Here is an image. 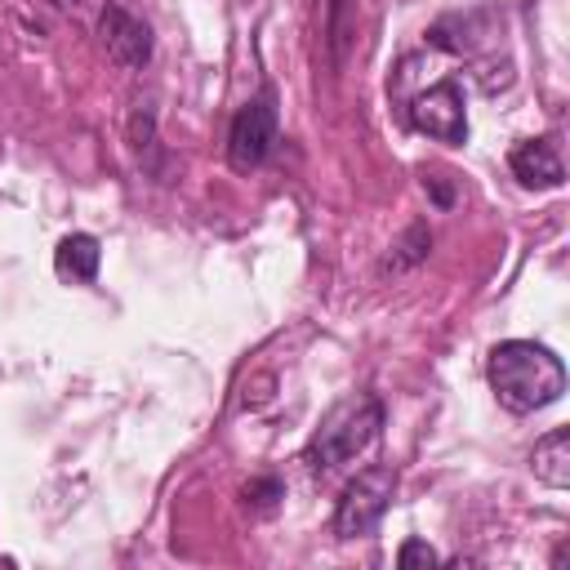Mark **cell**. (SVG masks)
Returning <instances> with one entry per match:
<instances>
[{"label": "cell", "instance_id": "9c48e42d", "mask_svg": "<svg viewBox=\"0 0 570 570\" xmlns=\"http://www.w3.org/2000/svg\"><path fill=\"white\" fill-rule=\"evenodd\" d=\"M98 263H102V245H98V236H89V232H71V236H62L58 240V254H53V267H58V276H67V281H94L98 276Z\"/></svg>", "mask_w": 570, "mask_h": 570}, {"label": "cell", "instance_id": "7a4b0ae2", "mask_svg": "<svg viewBox=\"0 0 570 570\" xmlns=\"http://www.w3.org/2000/svg\"><path fill=\"white\" fill-rule=\"evenodd\" d=\"M379 428H383V405H379L374 396H347V401H338V405L321 419L316 436H312L307 450H303V463H307L312 472H330V468L356 459V454L379 436Z\"/></svg>", "mask_w": 570, "mask_h": 570}, {"label": "cell", "instance_id": "9a60e30c", "mask_svg": "<svg viewBox=\"0 0 570 570\" xmlns=\"http://www.w3.org/2000/svg\"><path fill=\"white\" fill-rule=\"evenodd\" d=\"M423 187H428V196H432L441 209H450V205H454V187H450L441 174H428V178H423Z\"/></svg>", "mask_w": 570, "mask_h": 570}, {"label": "cell", "instance_id": "4fadbf2b", "mask_svg": "<svg viewBox=\"0 0 570 570\" xmlns=\"http://www.w3.org/2000/svg\"><path fill=\"white\" fill-rule=\"evenodd\" d=\"M441 557H436V548L432 543H423V539H405L401 543V552H396V566L401 570H414V566H436Z\"/></svg>", "mask_w": 570, "mask_h": 570}, {"label": "cell", "instance_id": "8992f818", "mask_svg": "<svg viewBox=\"0 0 570 570\" xmlns=\"http://www.w3.org/2000/svg\"><path fill=\"white\" fill-rule=\"evenodd\" d=\"M98 36L107 45V53L120 62V67H147L151 62V27L142 18H134L125 4H107L102 18H98Z\"/></svg>", "mask_w": 570, "mask_h": 570}, {"label": "cell", "instance_id": "ba28073f", "mask_svg": "<svg viewBox=\"0 0 570 570\" xmlns=\"http://www.w3.org/2000/svg\"><path fill=\"white\" fill-rule=\"evenodd\" d=\"M530 468L543 485L552 490H566L570 485V432L566 428H552L534 441V454H530Z\"/></svg>", "mask_w": 570, "mask_h": 570}, {"label": "cell", "instance_id": "8fae6325", "mask_svg": "<svg viewBox=\"0 0 570 570\" xmlns=\"http://www.w3.org/2000/svg\"><path fill=\"white\" fill-rule=\"evenodd\" d=\"M428 249H432V232H428V223H410L405 232H401V240L392 245V254L383 258V276L387 272H405V267H419L423 258H428Z\"/></svg>", "mask_w": 570, "mask_h": 570}, {"label": "cell", "instance_id": "6da1fadb", "mask_svg": "<svg viewBox=\"0 0 570 570\" xmlns=\"http://www.w3.org/2000/svg\"><path fill=\"white\" fill-rule=\"evenodd\" d=\"M485 379H490V392L499 396V405L512 414H534V410L561 401V392H566L561 356L534 338L499 343L485 361Z\"/></svg>", "mask_w": 570, "mask_h": 570}, {"label": "cell", "instance_id": "5b68a950", "mask_svg": "<svg viewBox=\"0 0 570 570\" xmlns=\"http://www.w3.org/2000/svg\"><path fill=\"white\" fill-rule=\"evenodd\" d=\"M410 125L436 142H468V116H463V89L454 76H445L441 85L423 89L410 102Z\"/></svg>", "mask_w": 570, "mask_h": 570}, {"label": "cell", "instance_id": "52a82bcc", "mask_svg": "<svg viewBox=\"0 0 570 570\" xmlns=\"http://www.w3.org/2000/svg\"><path fill=\"white\" fill-rule=\"evenodd\" d=\"M508 165H512V174H517L525 187H561V178H566L561 156H557V151H552V142H543V138L512 147Z\"/></svg>", "mask_w": 570, "mask_h": 570}, {"label": "cell", "instance_id": "30bf717a", "mask_svg": "<svg viewBox=\"0 0 570 570\" xmlns=\"http://www.w3.org/2000/svg\"><path fill=\"white\" fill-rule=\"evenodd\" d=\"M356 40V0H330L325 13V45H330V62L343 67Z\"/></svg>", "mask_w": 570, "mask_h": 570}, {"label": "cell", "instance_id": "7c38bea8", "mask_svg": "<svg viewBox=\"0 0 570 570\" xmlns=\"http://www.w3.org/2000/svg\"><path fill=\"white\" fill-rule=\"evenodd\" d=\"M129 147H134L138 156L156 151V111H151L147 102H138L134 116H129Z\"/></svg>", "mask_w": 570, "mask_h": 570}, {"label": "cell", "instance_id": "3957f363", "mask_svg": "<svg viewBox=\"0 0 570 570\" xmlns=\"http://www.w3.org/2000/svg\"><path fill=\"white\" fill-rule=\"evenodd\" d=\"M392 490H396V472L392 468H365L356 472L343 494H338V508H334V534L338 539H356L365 530L379 525V517L387 512L392 503Z\"/></svg>", "mask_w": 570, "mask_h": 570}, {"label": "cell", "instance_id": "277c9868", "mask_svg": "<svg viewBox=\"0 0 570 570\" xmlns=\"http://www.w3.org/2000/svg\"><path fill=\"white\" fill-rule=\"evenodd\" d=\"M272 142H276V94L263 89L258 98H249L236 111V120L227 129V160H232V169L245 174V169L263 165Z\"/></svg>", "mask_w": 570, "mask_h": 570}, {"label": "cell", "instance_id": "2e32d148", "mask_svg": "<svg viewBox=\"0 0 570 570\" xmlns=\"http://www.w3.org/2000/svg\"><path fill=\"white\" fill-rule=\"evenodd\" d=\"M49 4H58V9H76L80 0H49Z\"/></svg>", "mask_w": 570, "mask_h": 570}, {"label": "cell", "instance_id": "5bb4252c", "mask_svg": "<svg viewBox=\"0 0 570 570\" xmlns=\"http://www.w3.org/2000/svg\"><path fill=\"white\" fill-rule=\"evenodd\" d=\"M276 499H281V481L276 476H258V481L245 485V503H254V508H272Z\"/></svg>", "mask_w": 570, "mask_h": 570}]
</instances>
